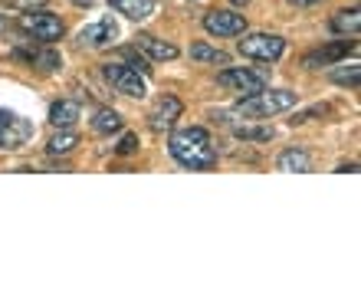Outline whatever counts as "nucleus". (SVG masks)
Segmentation results:
<instances>
[{"label":"nucleus","mask_w":361,"mask_h":289,"mask_svg":"<svg viewBox=\"0 0 361 289\" xmlns=\"http://www.w3.org/2000/svg\"><path fill=\"white\" fill-rule=\"evenodd\" d=\"M168 152L180 168H190V171H207L217 164V148L210 142V132L197 125L174 132L171 142H168Z\"/></svg>","instance_id":"nucleus-1"},{"label":"nucleus","mask_w":361,"mask_h":289,"mask_svg":"<svg viewBox=\"0 0 361 289\" xmlns=\"http://www.w3.org/2000/svg\"><path fill=\"white\" fill-rule=\"evenodd\" d=\"M295 106V92L289 89H259L253 96H243L237 102V112L240 116H250V118H263V116H276V112H286V109Z\"/></svg>","instance_id":"nucleus-2"},{"label":"nucleus","mask_w":361,"mask_h":289,"mask_svg":"<svg viewBox=\"0 0 361 289\" xmlns=\"http://www.w3.org/2000/svg\"><path fill=\"white\" fill-rule=\"evenodd\" d=\"M20 30L30 33L33 39H43V43H53L66 33L63 27V20L53 17V13H43V10H27V13H20Z\"/></svg>","instance_id":"nucleus-3"},{"label":"nucleus","mask_w":361,"mask_h":289,"mask_svg":"<svg viewBox=\"0 0 361 289\" xmlns=\"http://www.w3.org/2000/svg\"><path fill=\"white\" fill-rule=\"evenodd\" d=\"M102 76L105 82L115 89V92H122V96H132V99H145V76H138L135 69H128L125 63H105L102 66Z\"/></svg>","instance_id":"nucleus-4"},{"label":"nucleus","mask_w":361,"mask_h":289,"mask_svg":"<svg viewBox=\"0 0 361 289\" xmlns=\"http://www.w3.org/2000/svg\"><path fill=\"white\" fill-rule=\"evenodd\" d=\"M240 53L250 59H263V63H273L286 53V39L276 37V33H247L240 39Z\"/></svg>","instance_id":"nucleus-5"},{"label":"nucleus","mask_w":361,"mask_h":289,"mask_svg":"<svg viewBox=\"0 0 361 289\" xmlns=\"http://www.w3.org/2000/svg\"><path fill=\"white\" fill-rule=\"evenodd\" d=\"M33 138V122L0 109V152H13Z\"/></svg>","instance_id":"nucleus-6"},{"label":"nucleus","mask_w":361,"mask_h":289,"mask_svg":"<svg viewBox=\"0 0 361 289\" xmlns=\"http://www.w3.org/2000/svg\"><path fill=\"white\" fill-rule=\"evenodd\" d=\"M224 89H230V92H240V96H253V92H259V89H267V76L263 73H250V69H224L217 79Z\"/></svg>","instance_id":"nucleus-7"},{"label":"nucleus","mask_w":361,"mask_h":289,"mask_svg":"<svg viewBox=\"0 0 361 289\" xmlns=\"http://www.w3.org/2000/svg\"><path fill=\"white\" fill-rule=\"evenodd\" d=\"M204 30L210 37H240L247 30V20H243V13H233V10H210L204 17Z\"/></svg>","instance_id":"nucleus-8"},{"label":"nucleus","mask_w":361,"mask_h":289,"mask_svg":"<svg viewBox=\"0 0 361 289\" xmlns=\"http://www.w3.org/2000/svg\"><path fill=\"white\" fill-rule=\"evenodd\" d=\"M348 53H355V39H338V43H329V47L315 49L302 59L305 69H319V66H332V63H342Z\"/></svg>","instance_id":"nucleus-9"},{"label":"nucleus","mask_w":361,"mask_h":289,"mask_svg":"<svg viewBox=\"0 0 361 289\" xmlns=\"http://www.w3.org/2000/svg\"><path fill=\"white\" fill-rule=\"evenodd\" d=\"M115 37H118V23H115L112 17L99 20V23H92V27H82L79 30V47H109V43H115Z\"/></svg>","instance_id":"nucleus-10"},{"label":"nucleus","mask_w":361,"mask_h":289,"mask_svg":"<svg viewBox=\"0 0 361 289\" xmlns=\"http://www.w3.org/2000/svg\"><path fill=\"white\" fill-rule=\"evenodd\" d=\"M180 112H184V106H180L178 96H161L158 99V106L152 109L148 122H152L154 132H168V128H174V122L180 118Z\"/></svg>","instance_id":"nucleus-11"},{"label":"nucleus","mask_w":361,"mask_h":289,"mask_svg":"<svg viewBox=\"0 0 361 289\" xmlns=\"http://www.w3.org/2000/svg\"><path fill=\"white\" fill-rule=\"evenodd\" d=\"M135 47L142 49L148 59H158V63H171V59H178V47L174 43H168V39H158V37H148V33H142V37L135 39Z\"/></svg>","instance_id":"nucleus-12"},{"label":"nucleus","mask_w":361,"mask_h":289,"mask_svg":"<svg viewBox=\"0 0 361 289\" xmlns=\"http://www.w3.org/2000/svg\"><path fill=\"white\" fill-rule=\"evenodd\" d=\"M76 118H79V102H73V99H59V102L49 106V122L56 128L76 125Z\"/></svg>","instance_id":"nucleus-13"},{"label":"nucleus","mask_w":361,"mask_h":289,"mask_svg":"<svg viewBox=\"0 0 361 289\" xmlns=\"http://www.w3.org/2000/svg\"><path fill=\"white\" fill-rule=\"evenodd\" d=\"M109 4L128 20H148L154 13V0H109Z\"/></svg>","instance_id":"nucleus-14"},{"label":"nucleus","mask_w":361,"mask_h":289,"mask_svg":"<svg viewBox=\"0 0 361 289\" xmlns=\"http://www.w3.org/2000/svg\"><path fill=\"white\" fill-rule=\"evenodd\" d=\"M279 171H293V174L312 171V158H309L302 148H289V152L279 154Z\"/></svg>","instance_id":"nucleus-15"},{"label":"nucleus","mask_w":361,"mask_h":289,"mask_svg":"<svg viewBox=\"0 0 361 289\" xmlns=\"http://www.w3.org/2000/svg\"><path fill=\"white\" fill-rule=\"evenodd\" d=\"M17 59H27V63H37L43 73H53V69L63 66V56H59L56 49H39V53H23L17 49Z\"/></svg>","instance_id":"nucleus-16"},{"label":"nucleus","mask_w":361,"mask_h":289,"mask_svg":"<svg viewBox=\"0 0 361 289\" xmlns=\"http://www.w3.org/2000/svg\"><path fill=\"white\" fill-rule=\"evenodd\" d=\"M125 118L115 112V109H99L92 118V128L99 132V135H112V132H122Z\"/></svg>","instance_id":"nucleus-17"},{"label":"nucleus","mask_w":361,"mask_h":289,"mask_svg":"<svg viewBox=\"0 0 361 289\" xmlns=\"http://www.w3.org/2000/svg\"><path fill=\"white\" fill-rule=\"evenodd\" d=\"M358 27H361V13H358V7H348V10H338L332 17V30L335 33H358Z\"/></svg>","instance_id":"nucleus-18"},{"label":"nucleus","mask_w":361,"mask_h":289,"mask_svg":"<svg viewBox=\"0 0 361 289\" xmlns=\"http://www.w3.org/2000/svg\"><path fill=\"white\" fill-rule=\"evenodd\" d=\"M190 59H197V63H214V66H227L230 63V56L224 53V49H214V47H207V43H194L190 47Z\"/></svg>","instance_id":"nucleus-19"},{"label":"nucleus","mask_w":361,"mask_h":289,"mask_svg":"<svg viewBox=\"0 0 361 289\" xmlns=\"http://www.w3.org/2000/svg\"><path fill=\"white\" fill-rule=\"evenodd\" d=\"M233 135H237L240 142H269V138H273V128L269 125H237Z\"/></svg>","instance_id":"nucleus-20"},{"label":"nucleus","mask_w":361,"mask_h":289,"mask_svg":"<svg viewBox=\"0 0 361 289\" xmlns=\"http://www.w3.org/2000/svg\"><path fill=\"white\" fill-rule=\"evenodd\" d=\"M122 56H125V66L135 69L138 76H148V73H152V59L145 56V53H142L138 47H135V49H125Z\"/></svg>","instance_id":"nucleus-21"},{"label":"nucleus","mask_w":361,"mask_h":289,"mask_svg":"<svg viewBox=\"0 0 361 289\" xmlns=\"http://www.w3.org/2000/svg\"><path fill=\"white\" fill-rule=\"evenodd\" d=\"M79 144L76 132H59V135L49 138V154H69Z\"/></svg>","instance_id":"nucleus-22"},{"label":"nucleus","mask_w":361,"mask_h":289,"mask_svg":"<svg viewBox=\"0 0 361 289\" xmlns=\"http://www.w3.org/2000/svg\"><path fill=\"white\" fill-rule=\"evenodd\" d=\"M332 79L338 82V86H352V89H358V79H361L358 63H352V66H342V69H335Z\"/></svg>","instance_id":"nucleus-23"},{"label":"nucleus","mask_w":361,"mask_h":289,"mask_svg":"<svg viewBox=\"0 0 361 289\" xmlns=\"http://www.w3.org/2000/svg\"><path fill=\"white\" fill-rule=\"evenodd\" d=\"M10 10H17V13H27V10H39V7H47L49 0H4Z\"/></svg>","instance_id":"nucleus-24"},{"label":"nucleus","mask_w":361,"mask_h":289,"mask_svg":"<svg viewBox=\"0 0 361 289\" xmlns=\"http://www.w3.org/2000/svg\"><path fill=\"white\" fill-rule=\"evenodd\" d=\"M115 152L118 154H135L138 152V135H122V142L115 144Z\"/></svg>","instance_id":"nucleus-25"},{"label":"nucleus","mask_w":361,"mask_h":289,"mask_svg":"<svg viewBox=\"0 0 361 289\" xmlns=\"http://www.w3.org/2000/svg\"><path fill=\"white\" fill-rule=\"evenodd\" d=\"M286 4H293V7H319L325 0H286Z\"/></svg>","instance_id":"nucleus-26"},{"label":"nucleus","mask_w":361,"mask_h":289,"mask_svg":"<svg viewBox=\"0 0 361 289\" xmlns=\"http://www.w3.org/2000/svg\"><path fill=\"white\" fill-rule=\"evenodd\" d=\"M73 4H79V7H92V0H73Z\"/></svg>","instance_id":"nucleus-27"},{"label":"nucleus","mask_w":361,"mask_h":289,"mask_svg":"<svg viewBox=\"0 0 361 289\" xmlns=\"http://www.w3.org/2000/svg\"><path fill=\"white\" fill-rule=\"evenodd\" d=\"M233 4H250V0H233Z\"/></svg>","instance_id":"nucleus-28"}]
</instances>
